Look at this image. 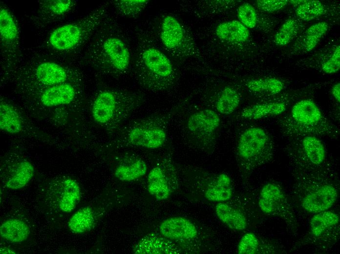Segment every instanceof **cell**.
Listing matches in <instances>:
<instances>
[{
  "mask_svg": "<svg viewBox=\"0 0 340 254\" xmlns=\"http://www.w3.org/2000/svg\"><path fill=\"white\" fill-rule=\"evenodd\" d=\"M87 48L85 57L92 66L115 77L126 74L131 64V53L120 31L114 26L103 28Z\"/></svg>",
  "mask_w": 340,
  "mask_h": 254,
  "instance_id": "6da1fadb",
  "label": "cell"
},
{
  "mask_svg": "<svg viewBox=\"0 0 340 254\" xmlns=\"http://www.w3.org/2000/svg\"><path fill=\"white\" fill-rule=\"evenodd\" d=\"M135 76L140 85L149 90L167 88L174 80V68L170 59L145 39L139 45L134 63Z\"/></svg>",
  "mask_w": 340,
  "mask_h": 254,
  "instance_id": "7a4b0ae2",
  "label": "cell"
},
{
  "mask_svg": "<svg viewBox=\"0 0 340 254\" xmlns=\"http://www.w3.org/2000/svg\"><path fill=\"white\" fill-rule=\"evenodd\" d=\"M144 100V95L136 92L123 89L104 90L97 95L93 103L92 117L98 124L120 128Z\"/></svg>",
  "mask_w": 340,
  "mask_h": 254,
  "instance_id": "3957f363",
  "label": "cell"
},
{
  "mask_svg": "<svg viewBox=\"0 0 340 254\" xmlns=\"http://www.w3.org/2000/svg\"><path fill=\"white\" fill-rule=\"evenodd\" d=\"M108 8V3H104L81 19L57 28L49 37V43L59 51H67L80 46L104 21Z\"/></svg>",
  "mask_w": 340,
  "mask_h": 254,
  "instance_id": "277c9868",
  "label": "cell"
},
{
  "mask_svg": "<svg viewBox=\"0 0 340 254\" xmlns=\"http://www.w3.org/2000/svg\"><path fill=\"white\" fill-rule=\"evenodd\" d=\"M119 139L138 147L155 149L161 147L167 139L165 120L157 116L137 119L119 128Z\"/></svg>",
  "mask_w": 340,
  "mask_h": 254,
  "instance_id": "5b68a950",
  "label": "cell"
},
{
  "mask_svg": "<svg viewBox=\"0 0 340 254\" xmlns=\"http://www.w3.org/2000/svg\"><path fill=\"white\" fill-rule=\"evenodd\" d=\"M258 206L263 212L277 216L292 228L296 229L295 216L287 199L277 185L267 183L262 188Z\"/></svg>",
  "mask_w": 340,
  "mask_h": 254,
  "instance_id": "8992f818",
  "label": "cell"
},
{
  "mask_svg": "<svg viewBox=\"0 0 340 254\" xmlns=\"http://www.w3.org/2000/svg\"><path fill=\"white\" fill-rule=\"evenodd\" d=\"M81 190L78 183L70 177H64L49 186L48 198L52 206L63 212H70L81 199Z\"/></svg>",
  "mask_w": 340,
  "mask_h": 254,
  "instance_id": "52a82bcc",
  "label": "cell"
},
{
  "mask_svg": "<svg viewBox=\"0 0 340 254\" xmlns=\"http://www.w3.org/2000/svg\"><path fill=\"white\" fill-rule=\"evenodd\" d=\"M268 137L265 131L258 127L247 129L239 137L237 150L245 159L254 158L261 154L268 147Z\"/></svg>",
  "mask_w": 340,
  "mask_h": 254,
  "instance_id": "ba28073f",
  "label": "cell"
},
{
  "mask_svg": "<svg viewBox=\"0 0 340 254\" xmlns=\"http://www.w3.org/2000/svg\"><path fill=\"white\" fill-rule=\"evenodd\" d=\"M337 190L330 184L324 185L306 195L302 206L307 212L318 213L328 210L335 203Z\"/></svg>",
  "mask_w": 340,
  "mask_h": 254,
  "instance_id": "9c48e42d",
  "label": "cell"
},
{
  "mask_svg": "<svg viewBox=\"0 0 340 254\" xmlns=\"http://www.w3.org/2000/svg\"><path fill=\"white\" fill-rule=\"evenodd\" d=\"M163 237L171 240H186L195 238L197 230L188 219L182 216H173L165 219L159 226Z\"/></svg>",
  "mask_w": 340,
  "mask_h": 254,
  "instance_id": "30bf717a",
  "label": "cell"
},
{
  "mask_svg": "<svg viewBox=\"0 0 340 254\" xmlns=\"http://www.w3.org/2000/svg\"><path fill=\"white\" fill-rule=\"evenodd\" d=\"M72 0H47L41 1L34 22L37 25H45L61 18L75 6Z\"/></svg>",
  "mask_w": 340,
  "mask_h": 254,
  "instance_id": "8fae6325",
  "label": "cell"
},
{
  "mask_svg": "<svg viewBox=\"0 0 340 254\" xmlns=\"http://www.w3.org/2000/svg\"><path fill=\"white\" fill-rule=\"evenodd\" d=\"M76 89L71 84L63 83L46 88L40 96L41 104L53 107L71 103L76 96Z\"/></svg>",
  "mask_w": 340,
  "mask_h": 254,
  "instance_id": "7c38bea8",
  "label": "cell"
},
{
  "mask_svg": "<svg viewBox=\"0 0 340 254\" xmlns=\"http://www.w3.org/2000/svg\"><path fill=\"white\" fill-rule=\"evenodd\" d=\"M0 34L4 49L16 53L19 44V30L16 22L10 11L1 7L0 10Z\"/></svg>",
  "mask_w": 340,
  "mask_h": 254,
  "instance_id": "4fadbf2b",
  "label": "cell"
},
{
  "mask_svg": "<svg viewBox=\"0 0 340 254\" xmlns=\"http://www.w3.org/2000/svg\"><path fill=\"white\" fill-rule=\"evenodd\" d=\"M168 238L154 234L143 238L135 246V254H174L180 253V250Z\"/></svg>",
  "mask_w": 340,
  "mask_h": 254,
  "instance_id": "5bb4252c",
  "label": "cell"
},
{
  "mask_svg": "<svg viewBox=\"0 0 340 254\" xmlns=\"http://www.w3.org/2000/svg\"><path fill=\"white\" fill-rule=\"evenodd\" d=\"M160 38L164 46L168 49L177 50L181 46L184 39V32L176 18L167 16L163 19Z\"/></svg>",
  "mask_w": 340,
  "mask_h": 254,
  "instance_id": "9a60e30c",
  "label": "cell"
},
{
  "mask_svg": "<svg viewBox=\"0 0 340 254\" xmlns=\"http://www.w3.org/2000/svg\"><path fill=\"white\" fill-rule=\"evenodd\" d=\"M218 115L211 109H203L191 115L187 121L188 129L193 133L208 134L214 131L219 126Z\"/></svg>",
  "mask_w": 340,
  "mask_h": 254,
  "instance_id": "2e32d148",
  "label": "cell"
},
{
  "mask_svg": "<svg viewBox=\"0 0 340 254\" xmlns=\"http://www.w3.org/2000/svg\"><path fill=\"white\" fill-rule=\"evenodd\" d=\"M34 174L32 164L25 159L16 162L5 177L3 182L6 187L11 190H18L25 186Z\"/></svg>",
  "mask_w": 340,
  "mask_h": 254,
  "instance_id": "e0dca14e",
  "label": "cell"
},
{
  "mask_svg": "<svg viewBox=\"0 0 340 254\" xmlns=\"http://www.w3.org/2000/svg\"><path fill=\"white\" fill-rule=\"evenodd\" d=\"M35 76L40 83L50 86L64 83L68 77L67 72L63 67L48 61L37 65Z\"/></svg>",
  "mask_w": 340,
  "mask_h": 254,
  "instance_id": "ac0fdd59",
  "label": "cell"
},
{
  "mask_svg": "<svg viewBox=\"0 0 340 254\" xmlns=\"http://www.w3.org/2000/svg\"><path fill=\"white\" fill-rule=\"evenodd\" d=\"M291 116L298 123L311 125L319 122L321 119L322 114L313 101L304 99L294 105L291 109Z\"/></svg>",
  "mask_w": 340,
  "mask_h": 254,
  "instance_id": "d6986e66",
  "label": "cell"
},
{
  "mask_svg": "<svg viewBox=\"0 0 340 254\" xmlns=\"http://www.w3.org/2000/svg\"><path fill=\"white\" fill-rule=\"evenodd\" d=\"M216 215L219 220L229 228L241 231L247 226L244 214L238 210L224 202H219L215 207Z\"/></svg>",
  "mask_w": 340,
  "mask_h": 254,
  "instance_id": "ffe728a7",
  "label": "cell"
},
{
  "mask_svg": "<svg viewBox=\"0 0 340 254\" xmlns=\"http://www.w3.org/2000/svg\"><path fill=\"white\" fill-rule=\"evenodd\" d=\"M233 195L231 178L226 173L219 174L206 189L204 196L209 201L223 202L229 200Z\"/></svg>",
  "mask_w": 340,
  "mask_h": 254,
  "instance_id": "44dd1931",
  "label": "cell"
},
{
  "mask_svg": "<svg viewBox=\"0 0 340 254\" xmlns=\"http://www.w3.org/2000/svg\"><path fill=\"white\" fill-rule=\"evenodd\" d=\"M147 188L149 193L158 200L167 199L170 194V189L164 171L158 166L149 172Z\"/></svg>",
  "mask_w": 340,
  "mask_h": 254,
  "instance_id": "7402d4cb",
  "label": "cell"
},
{
  "mask_svg": "<svg viewBox=\"0 0 340 254\" xmlns=\"http://www.w3.org/2000/svg\"><path fill=\"white\" fill-rule=\"evenodd\" d=\"M147 171V165L143 160L138 158H129L117 167L114 174L120 181H131L144 175Z\"/></svg>",
  "mask_w": 340,
  "mask_h": 254,
  "instance_id": "603a6c76",
  "label": "cell"
},
{
  "mask_svg": "<svg viewBox=\"0 0 340 254\" xmlns=\"http://www.w3.org/2000/svg\"><path fill=\"white\" fill-rule=\"evenodd\" d=\"M215 34L220 39L232 42H245L250 36L246 27L237 21L222 22L216 27Z\"/></svg>",
  "mask_w": 340,
  "mask_h": 254,
  "instance_id": "cb8c5ba5",
  "label": "cell"
},
{
  "mask_svg": "<svg viewBox=\"0 0 340 254\" xmlns=\"http://www.w3.org/2000/svg\"><path fill=\"white\" fill-rule=\"evenodd\" d=\"M286 109V106L282 102L257 104L244 109L241 115L245 119H260L279 115L284 112Z\"/></svg>",
  "mask_w": 340,
  "mask_h": 254,
  "instance_id": "d4e9b609",
  "label": "cell"
},
{
  "mask_svg": "<svg viewBox=\"0 0 340 254\" xmlns=\"http://www.w3.org/2000/svg\"><path fill=\"white\" fill-rule=\"evenodd\" d=\"M1 237L11 243H20L26 240L30 229L25 223L17 219L5 221L0 228Z\"/></svg>",
  "mask_w": 340,
  "mask_h": 254,
  "instance_id": "484cf974",
  "label": "cell"
},
{
  "mask_svg": "<svg viewBox=\"0 0 340 254\" xmlns=\"http://www.w3.org/2000/svg\"><path fill=\"white\" fill-rule=\"evenodd\" d=\"M19 115L11 105L1 102L0 104V128L10 134H16L21 130Z\"/></svg>",
  "mask_w": 340,
  "mask_h": 254,
  "instance_id": "4316f807",
  "label": "cell"
},
{
  "mask_svg": "<svg viewBox=\"0 0 340 254\" xmlns=\"http://www.w3.org/2000/svg\"><path fill=\"white\" fill-rule=\"evenodd\" d=\"M95 222V216L92 209L86 207L77 211L70 218L68 226L70 230L76 233H82L91 230Z\"/></svg>",
  "mask_w": 340,
  "mask_h": 254,
  "instance_id": "83f0119b",
  "label": "cell"
},
{
  "mask_svg": "<svg viewBox=\"0 0 340 254\" xmlns=\"http://www.w3.org/2000/svg\"><path fill=\"white\" fill-rule=\"evenodd\" d=\"M339 220L338 214L332 211L326 210L316 213L310 222V233L313 236L319 237L337 225Z\"/></svg>",
  "mask_w": 340,
  "mask_h": 254,
  "instance_id": "f1b7e54d",
  "label": "cell"
},
{
  "mask_svg": "<svg viewBox=\"0 0 340 254\" xmlns=\"http://www.w3.org/2000/svg\"><path fill=\"white\" fill-rule=\"evenodd\" d=\"M248 88L251 91L277 94L284 88L283 83L276 78H266L252 79L246 83Z\"/></svg>",
  "mask_w": 340,
  "mask_h": 254,
  "instance_id": "f546056e",
  "label": "cell"
},
{
  "mask_svg": "<svg viewBox=\"0 0 340 254\" xmlns=\"http://www.w3.org/2000/svg\"><path fill=\"white\" fill-rule=\"evenodd\" d=\"M302 146L309 160L313 164H321L325 158V150L322 142L312 136L305 137L302 140Z\"/></svg>",
  "mask_w": 340,
  "mask_h": 254,
  "instance_id": "4dcf8cb0",
  "label": "cell"
},
{
  "mask_svg": "<svg viewBox=\"0 0 340 254\" xmlns=\"http://www.w3.org/2000/svg\"><path fill=\"white\" fill-rule=\"evenodd\" d=\"M240 100L239 94L234 89L225 87L217 100L216 109L221 114H230L237 108Z\"/></svg>",
  "mask_w": 340,
  "mask_h": 254,
  "instance_id": "1f68e13d",
  "label": "cell"
},
{
  "mask_svg": "<svg viewBox=\"0 0 340 254\" xmlns=\"http://www.w3.org/2000/svg\"><path fill=\"white\" fill-rule=\"evenodd\" d=\"M148 0H117L113 1L115 9L121 16L127 18H136L145 9Z\"/></svg>",
  "mask_w": 340,
  "mask_h": 254,
  "instance_id": "d6a6232c",
  "label": "cell"
},
{
  "mask_svg": "<svg viewBox=\"0 0 340 254\" xmlns=\"http://www.w3.org/2000/svg\"><path fill=\"white\" fill-rule=\"evenodd\" d=\"M328 24L325 21L314 23L305 31L303 36V46L306 51H311L318 44L328 30Z\"/></svg>",
  "mask_w": 340,
  "mask_h": 254,
  "instance_id": "836d02e7",
  "label": "cell"
},
{
  "mask_svg": "<svg viewBox=\"0 0 340 254\" xmlns=\"http://www.w3.org/2000/svg\"><path fill=\"white\" fill-rule=\"evenodd\" d=\"M324 7L320 1L306 0L298 6L296 13L299 19L307 21L320 17L324 14Z\"/></svg>",
  "mask_w": 340,
  "mask_h": 254,
  "instance_id": "e575fe53",
  "label": "cell"
},
{
  "mask_svg": "<svg viewBox=\"0 0 340 254\" xmlns=\"http://www.w3.org/2000/svg\"><path fill=\"white\" fill-rule=\"evenodd\" d=\"M298 30V21L294 19H288L280 27L274 36L273 41L277 45H286L294 39Z\"/></svg>",
  "mask_w": 340,
  "mask_h": 254,
  "instance_id": "d590c367",
  "label": "cell"
},
{
  "mask_svg": "<svg viewBox=\"0 0 340 254\" xmlns=\"http://www.w3.org/2000/svg\"><path fill=\"white\" fill-rule=\"evenodd\" d=\"M237 16L240 22L247 28L255 26L257 20L256 12L250 3H244L238 7Z\"/></svg>",
  "mask_w": 340,
  "mask_h": 254,
  "instance_id": "8d00e7d4",
  "label": "cell"
},
{
  "mask_svg": "<svg viewBox=\"0 0 340 254\" xmlns=\"http://www.w3.org/2000/svg\"><path fill=\"white\" fill-rule=\"evenodd\" d=\"M258 245L259 241L256 236L253 233H247L242 236L238 243L237 253L239 254H254Z\"/></svg>",
  "mask_w": 340,
  "mask_h": 254,
  "instance_id": "74e56055",
  "label": "cell"
},
{
  "mask_svg": "<svg viewBox=\"0 0 340 254\" xmlns=\"http://www.w3.org/2000/svg\"><path fill=\"white\" fill-rule=\"evenodd\" d=\"M321 69L326 74H332L340 69V46H337L331 57L322 64Z\"/></svg>",
  "mask_w": 340,
  "mask_h": 254,
  "instance_id": "f35d334b",
  "label": "cell"
},
{
  "mask_svg": "<svg viewBox=\"0 0 340 254\" xmlns=\"http://www.w3.org/2000/svg\"><path fill=\"white\" fill-rule=\"evenodd\" d=\"M288 2L286 0H258L256 1V6L262 11L274 12L283 8Z\"/></svg>",
  "mask_w": 340,
  "mask_h": 254,
  "instance_id": "ab89813d",
  "label": "cell"
},
{
  "mask_svg": "<svg viewBox=\"0 0 340 254\" xmlns=\"http://www.w3.org/2000/svg\"><path fill=\"white\" fill-rule=\"evenodd\" d=\"M331 92L333 96L337 102H340V84H335L332 87Z\"/></svg>",
  "mask_w": 340,
  "mask_h": 254,
  "instance_id": "60d3db41",
  "label": "cell"
},
{
  "mask_svg": "<svg viewBox=\"0 0 340 254\" xmlns=\"http://www.w3.org/2000/svg\"><path fill=\"white\" fill-rule=\"evenodd\" d=\"M0 254H16L15 252L7 247H1Z\"/></svg>",
  "mask_w": 340,
  "mask_h": 254,
  "instance_id": "b9f144b4",
  "label": "cell"
},
{
  "mask_svg": "<svg viewBox=\"0 0 340 254\" xmlns=\"http://www.w3.org/2000/svg\"><path fill=\"white\" fill-rule=\"evenodd\" d=\"M305 0H290V1H290V2H289L292 3V4H294V5H298V4L300 5V4H301V3H303L304 2H305Z\"/></svg>",
  "mask_w": 340,
  "mask_h": 254,
  "instance_id": "7bdbcfd3",
  "label": "cell"
}]
</instances>
